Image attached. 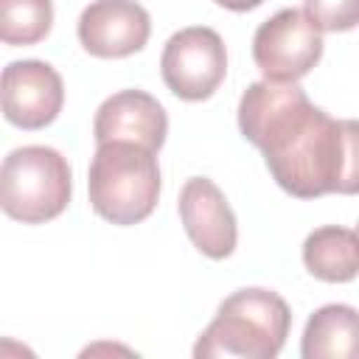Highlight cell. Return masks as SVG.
<instances>
[{"label": "cell", "mask_w": 359, "mask_h": 359, "mask_svg": "<svg viewBox=\"0 0 359 359\" xmlns=\"http://www.w3.org/2000/svg\"><path fill=\"white\" fill-rule=\"evenodd\" d=\"M323 31L300 8H280L255 28L252 59L269 81H297L323 59Z\"/></svg>", "instance_id": "5b68a950"}, {"label": "cell", "mask_w": 359, "mask_h": 359, "mask_svg": "<svg viewBox=\"0 0 359 359\" xmlns=\"http://www.w3.org/2000/svg\"><path fill=\"white\" fill-rule=\"evenodd\" d=\"M50 0H0V39L6 45H36L50 34Z\"/></svg>", "instance_id": "4fadbf2b"}, {"label": "cell", "mask_w": 359, "mask_h": 359, "mask_svg": "<svg viewBox=\"0 0 359 359\" xmlns=\"http://www.w3.org/2000/svg\"><path fill=\"white\" fill-rule=\"evenodd\" d=\"M87 194L93 210L118 227L149 219L160 199L157 151L132 140L98 143L87 171Z\"/></svg>", "instance_id": "3957f363"}, {"label": "cell", "mask_w": 359, "mask_h": 359, "mask_svg": "<svg viewBox=\"0 0 359 359\" xmlns=\"http://www.w3.org/2000/svg\"><path fill=\"white\" fill-rule=\"evenodd\" d=\"M303 11L320 31H353L359 25V0H303Z\"/></svg>", "instance_id": "5bb4252c"}, {"label": "cell", "mask_w": 359, "mask_h": 359, "mask_svg": "<svg viewBox=\"0 0 359 359\" xmlns=\"http://www.w3.org/2000/svg\"><path fill=\"white\" fill-rule=\"evenodd\" d=\"M238 129L286 194H359V121L331 118L297 81H252L238 101Z\"/></svg>", "instance_id": "6da1fadb"}, {"label": "cell", "mask_w": 359, "mask_h": 359, "mask_svg": "<svg viewBox=\"0 0 359 359\" xmlns=\"http://www.w3.org/2000/svg\"><path fill=\"white\" fill-rule=\"evenodd\" d=\"M65 104V84L53 65L20 59L3 67V115L20 129H45Z\"/></svg>", "instance_id": "52a82bcc"}, {"label": "cell", "mask_w": 359, "mask_h": 359, "mask_svg": "<svg viewBox=\"0 0 359 359\" xmlns=\"http://www.w3.org/2000/svg\"><path fill=\"white\" fill-rule=\"evenodd\" d=\"M306 269L325 283H348L359 275V236L356 230L325 224L306 236L303 241Z\"/></svg>", "instance_id": "7c38bea8"}, {"label": "cell", "mask_w": 359, "mask_h": 359, "mask_svg": "<svg viewBox=\"0 0 359 359\" xmlns=\"http://www.w3.org/2000/svg\"><path fill=\"white\" fill-rule=\"evenodd\" d=\"M356 236H359V224H356Z\"/></svg>", "instance_id": "2e32d148"}, {"label": "cell", "mask_w": 359, "mask_h": 359, "mask_svg": "<svg viewBox=\"0 0 359 359\" xmlns=\"http://www.w3.org/2000/svg\"><path fill=\"white\" fill-rule=\"evenodd\" d=\"M177 210H180V222H182L191 244L202 255H208L213 261L233 255L236 241H238L236 213L213 180H208V177L185 180V185L180 188Z\"/></svg>", "instance_id": "9c48e42d"}, {"label": "cell", "mask_w": 359, "mask_h": 359, "mask_svg": "<svg viewBox=\"0 0 359 359\" xmlns=\"http://www.w3.org/2000/svg\"><path fill=\"white\" fill-rule=\"evenodd\" d=\"M160 73L177 98H210L227 76V50L222 36L208 25H191L171 34L160 56Z\"/></svg>", "instance_id": "8992f818"}, {"label": "cell", "mask_w": 359, "mask_h": 359, "mask_svg": "<svg viewBox=\"0 0 359 359\" xmlns=\"http://www.w3.org/2000/svg\"><path fill=\"white\" fill-rule=\"evenodd\" d=\"M168 135V115L163 104L146 90H121L109 95L93 121L95 143L132 140L151 151H160Z\"/></svg>", "instance_id": "30bf717a"}, {"label": "cell", "mask_w": 359, "mask_h": 359, "mask_svg": "<svg viewBox=\"0 0 359 359\" xmlns=\"http://www.w3.org/2000/svg\"><path fill=\"white\" fill-rule=\"evenodd\" d=\"M73 194V171L62 151L50 146H20L0 168V208L22 224L56 219Z\"/></svg>", "instance_id": "277c9868"}, {"label": "cell", "mask_w": 359, "mask_h": 359, "mask_svg": "<svg viewBox=\"0 0 359 359\" xmlns=\"http://www.w3.org/2000/svg\"><path fill=\"white\" fill-rule=\"evenodd\" d=\"M289 325L292 311L278 292L247 286L219 303L216 317L194 345V356L275 359L286 345Z\"/></svg>", "instance_id": "7a4b0ae2"}, {"label": "cell", "mask_w": 359, "mask_h": 359, "mask_svg": "<svg viewBox=\"0 0 359 359\" xmlns=\"http://www.w3.org/2000/svg\"><path fill=\"white\" fill-rule=\"evenodd\" d=\"M76 34L90 56L123 59L146 48L151 20L137 0H93L79 14Z\"/></svg>", "instance_id": "ba28073f"}, {"label": "cell", "mask_w": 359, "mask_h": 359, "mask_svg": "<svg viewBox=\"0 0 359 359\" xmlns=\"http://www.w3.org/2000/svg\"><path fill=\"white\" fill-rule=\"evenodd\" d=\"M303 359H359V311L348 303L320 306L303 328Z\"/></svg>", "instance_id": "8fae6325"}, {"label": "cell", "mask_w": 359, "mask_h": 359, "mask_svg": "<svg viewBox=\"0 0 359 359\" xmlns=\"http://www.w3.org/2000/svg\"><path fill=\"white\" fill-rule=\"evenodd\" d=\"M216 6H222V8H227V11H252V8H258L264 0H213Z\"/></svg>", "instance_id": "9a60e30c"}]
</instances>
